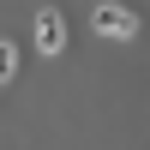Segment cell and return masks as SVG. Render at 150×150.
<instances>
[{
    "label": "cell",
    "mask_w": 150,
    "mask_h": 150,
    "mask_svg": "<svg viewBox=\"0 0 150 150\" xmlns=\"http://www.w3.org/2000/svg\"><path fill=\"white\" fill-rule=\"evenodd\" d=\"M36 48H42V54H60V48H66V18H60L54 6L36 12Z\"/></svg>",
    "instance_id": "cell-2"
},
{
    "label": "cell",
    "mask_w": 150,
    "mask_h": 150,
    "mask_svg": "<svg viewBox=\"0 0 150 150\" xmlns=\"http://www.w3.org/2000/svg\"><path fill=\"white\" fill-rule=\"evenodd\" d=\"M90 18H96L102 36H138V12H132V6H114V0H108V6L90 12Z\"/></svg>",
    "instance_id": "cell-1"
},
{
    "label": "cell",
    "mask_w": 150,
    "mask_h": 150,
    "mask_svg": "<svg viewBox=\"0 0 150 150\" xmlns=\"http://www.w3.org/2000/svg\"><path fill=\"white\" fill-rule=\"evenodd\" d=\"M12 72H18V48H12V42H6V36H0V84H6V78H12Z\"/></svg>",
    "instance_id": "cell-3"
}]
</instances>
